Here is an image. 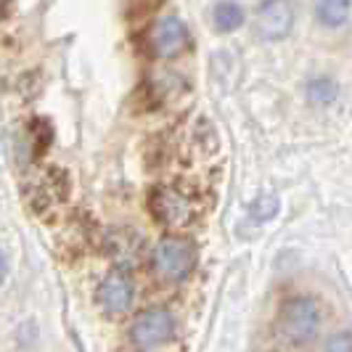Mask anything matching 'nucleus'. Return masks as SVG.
Masks as SVG:
<instances>
[{
  "mask_svg": "<svg viewBox=\"0 0 352 352\" xmlns=\"http://www.w3.org/2000/svg\"><path fill=\"white\" fill-rule=\"evenodd\" d=\"M133 297H135V289H133V281L124 273H109L98 286V302L111 316L124 313L133 305Z\"/></svg>",
  "mask_w": 352,
  "mask_h": 352,
  "instance_id": "obj_7",
  "label": "nucleus"
},
{
  "mask_svg": "<svg viewBox=\"0 0 352 352\" xmlns=\"http://www.w3.org/2000/svg\"><path fill=\"white\" fill-rule=\"evenodd\" d=\"M352 0H318L316 16L323 27H342L350 16Z\"/></svg>",
  "mask_w": 352,
  "mask_h": 352,
  "instance_id": "obj_8",
  "label": "nucleus"
},
{
  "mask_svg": "<svg viewBox=\"0 0 352 352\" xmlns=\"http://www.w3.org/2000/svg\"><path fill=\"white\" fill-rule=\"evenodd\" d=\"M175 334V320L167 310L154 307V310H146L135 318L130 336H133V344L141 352H154L162 344H167Z\"/></svg>",
  "mask_w": 352,
  "mask_h": 352,
  "instance_id": "obj_3",
  "label": "nucleus"
},
{
  "mask_svg": "<svg viewBox=\"0 0 352 352\" xmlns=\"http://www.w3.org/2000/svg\"><path fill=\"white\" fill-rule=\"evenodd\" d=\"M151 263L154 270L159 273V278L164 281H183L188 278V273L194 270L196 265V249L188 239H180V236H167L162 239L151 254Z\"/></svg>",
  "mask_w": 352,
  "mask_h": 352,
  "instance_id": "obj_1",
  "label": "nucleus"
},
{
  "mask_svg": "<svg viewBox=\"0 0 352 352\" xmlns=\"http://www.w3.org/2000/svg\"><path fill=\"white\" fill-rule=\"evenodd\" d=\"M294 6L289 0H265L257 8V32L265 40H281L292 32Z\"/></svg>",
  "mask_w": 352,
  "mask_h": 352,
  "instance_id": "obj_6",
  "label": "nucleus"
},
{
  "mask_svg": "<svg viewBox=\"0 0 352 352\" xmlns=\"http://www.w3.org/2000/svg\"><path fill=\"white\" fill-rule=\"evenodd\" d=\"M212 19H214V27H217L220 32H233V30H239V27L244 24V11H241L239 3L223 0V3L214 6Z\"/></svg>",
  "mask_w": 352,
  "mask_h": 352,
  "instance_id": "obj_9",
  "label": "nucleus"
},
{
  "mask_svg": "<svg viewBox=\"0 0 352 352\" xmlns=\"http://www.w3.org/2000/svg\"><path fill=\"white\" fill-rule=\"evenodd\" d=\"M6 273H8V260H6V254L0 249V283L6 281Z\"/></svg>",
  "mask_w": 352,
  "mask_h": 352,
  "instance_id": "obj_12",
  "label": "nucleus"
},
{
  "mask_svg": "<svg viewBox=\"0 0 352 352\" xmlns=\"http://www.w3.org/2000/svg\"><path fill=\"white\" fill-rule=\"evenodd\" d=\"M307 96H310L316 104H329L336 96V88L331 85V80H313L310 88H307Z\"/></svg>",
  "mask_w": 352,
  "mask_h": 352,
  "instance_id": "obj_10",
  "label": "nucleus"
},
{
  "mask_svg": "<svg viewBox=\"0 0 352 352\" xmlns=\"http://www.w3.org/2000/svg\"><path fill=\"white\" fill-rule=\"evenodd\" d=\"M320 313L310 297H294L281 307V331L289 342L305 344L318 334Z\"/></svg>",
  "mask_w": 352,
  "mask_h": 352,
  "instance_id": "obj_2",
  "label": "nucleus"
},
{
  "mask_svg": "<svg viewBox=\"0 0 352 352\" xmlns=\"http://www.w3.org/2000/svg\"><path fill=\"white\" fill-rule=\"evenodd\" d=\"M3 8H6V0H0V16H3Z\"/></svg>",
  "mask_w": 352,
  "mask_h": 352,
  "instance_id": "obj_13",
  "label": "nucleus"
},
{
  "mask_svg": "<svg viewBox=\"0 0 352 352\" xmlns=\"http://www.w3.org/2000/svg\"><path fill=\"white\" fill-rule=\"evenodd\" d=\"M148 45L159 58H175L188 48V30L175 16L159 19L148 35Z\"/></svg>",
  "mask_w": 352,
  "mask_h": 352,
  "instance_id": "obj_5",
  "label": "nucleus"
},
{
  "mask_svg": "<svg viewBox=\"0 0 352 352\" xmlns=\"http://www.w3.org/2000/svg\"><path fill=\"white\" fill-rule=\"evenodd\" d=\"M323 352H352V336L350 334H334L326 344Z\"/></svg>",
  "mask_w": 352,
  "mask_h": 352,
  "instance_id": "obj_11",
  "label": "nucleus"
},
{
  "mask_svg": "<svg viewBox=\"0 0 352 352\" xmlns=\"http://www.w3.org/2000/svg\"><path fill=\"white\" fill-rule=\"evenodd\" d=\"M151 207L167 228H186L196 214L194 201L177 188H157L151 194Z\"/></svg>",
  "mask_w": 352,
  "mask_h": 352,
  "instance_id": "obj_4",
  "label": "nucleus"
}]
</instances>
